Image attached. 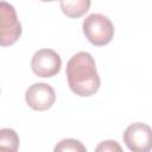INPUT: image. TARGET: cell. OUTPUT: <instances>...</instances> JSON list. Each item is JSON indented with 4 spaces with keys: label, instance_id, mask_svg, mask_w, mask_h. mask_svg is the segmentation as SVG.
I'll use <instances>...</instances> for the list:
<instances>
[{
    "label": "cell",
    "instance_id": "3",
    "mask_svg": "<svg viewBox=\"0 0 152 152\" xmlns=\"http://www.w3.org/2000/svg\"><path fill=\"white\" fill-rule=\"evenodd\" d=\"M21 36V24L17 17L14 7L6 2H0V44L8 46L14 44Z\"/></svg>",
    "mask_w": 152,
    "mask_h": 152
},
{
    "label": "cell",
    "instance_id": "8",
    "mask_svg": "<svg viewBox=\"0 0 152 152\" xmlns=\"http://www.w3.org/2000/svg\"><path fill=\"white\" fill-rule=\"evenodd\" d=\"M19 137L12 128H2L0 131V152H18Z\"/></svg>",
    "mask_w": 152,
    "mask_h": 152
},
{
    "label": "cell",
    "instance_id": "6",
    "mask_svg": "<svg viewBox=\"0 0 152 152\" xmlns=\"http://www.w3.org/2000/svg\"><path fill=\"white\" fill-rule=\"evenodd\" d=\"M25 100L30 108L43 112L52 107L56 101V93L50 84L38 82L28 87L25 93Z\"/></svg>",
    "mask_w": 152,
    "mask_h": 152
},
{
    "label": "cell",
    "instance_id": "1",
    "mask_svg": "<svg viewBox=\"0 0 152 152\" xmlns=\"http://www.w3.org/2000/svg\"><path fill=\"white\" fill-rule=\"evenodd\" d=\"M65 75L70 90L81 97H88L97 93L101 80L96 70L93 56L81 51L75 53L66 63Z\"/></svg>",
    "mask_w": 152,
    "mask_h": 152
},
{
    "label": "cell",
    "instance_id": "5",
    "mask_svg": "<svg viewBox=\"0 0 152 152\" xmlns=\"http://www.w3.org/2000/svg\"><path fill=\"white\" fill-rule=\"evenodd\" d=\"M61 66L62 59L52 49H40L31 59V69L39 77H52L59 72Z\"/></svg>",
    "mask_w": 152,
    "mask_h": 152
},
{
    "label": "cell",
    "instance_id": "9",
    "mask_svg": "<svg viewBox=\"0 0 152 152\" xmlns=\"http://www.w3.org/2000/svg\"><path fill=\"white\" fill-rule=\"evenodd\" d=\"M53 152H87V148L80 140L68 138L57 142L53 148Z\"/></svg>",
    "mask_w": 152,
    "mask_h": 152
},
{
    "label": "cell",
    "instance_id": "4",
    "mask_svg": "<svg viewBox=\"0 0 152 152\" xmlns=\"http://www.w3.org/2000/svg\"><path fill=\"white\" fill-rule=\"evenodd\" d=\"M122 139L132 152L152 151V128L144 122L131 124L125 129Z\"/></svg>",
    "mask_w": 152,
    "mask_h": 152
},
{
    "label": "cell",
    "instance_id": "10",
    "mask_svg": "<svg viewBox=\"0 0 152 152\" xmlns=\"http://www.w3.org/2000/svg\"><path fill=\"white\" fill-rule=\"evenodd\" d=\"M95 152H124V151H122V148L118 141L103 140L96 146Z\"/></svg>",
    "mask_w": 152,
    "mask_h": 152
},
{
    "label": "cell",
    "instance_id": "7",
    "mask_svg": "<svg viewBox=\"0 0 152 152\" xmlns=\"http://www.w3.org/2000/svg\"><path fill=\"white\" fill-rule=\"evenodd\" d=\"M91 2L88 0H72V1H61L59 6L62 12L70 18H80L82 17L90 7Z\"/></svg>",
    "mask_w": 152,
    "mask_h": 152
},
{
    "label": "cell",
    "instance_id": "2",
    "mask_svg": "<svg viewBox=\"0 0 152 152\" xmlns=\"http://www.w3.org/2000/svg\"><path fill=\"white\" fill-rule=\"evenodd\" d=\"M83 33L89 43L95 46L107 45L114 37V25L106 15L93 13L82 24Z\"/></svg>",
    "mask_w": 152,
    "mask_h": 152
}]
</instances>
